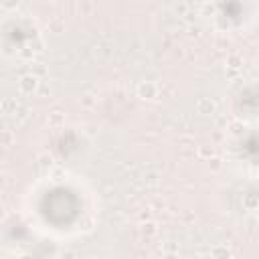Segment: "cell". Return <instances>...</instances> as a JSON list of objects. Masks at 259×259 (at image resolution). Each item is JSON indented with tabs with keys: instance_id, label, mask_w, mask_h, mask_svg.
Masks as SVG:
<instances>
[{
	"instance_id": "cell-1",
	"label": "cell",
	"mask_w": 259,
	"mask_h": 259,
	"mask_svg": "<svg viewBox=\"0 0 259 259\" xmlns=\"http://www.w3.org/2000/svg\"><path fill=\"white\" fill-rule=\"evenodd\" d=\"M22 217L40 237L69 243L89 235L99 217L93 186L77 174L59 172L36 178L22 196Z\"/></svg>"
},
{
	"instance_id": "cell-2",
	"label": "cell",
	"mask_w": 259,
	"mask_h": 259,
	"mask_svg": "<svg viewBox=\"0 0 259 259\" xmlns=\"http://www.w3.org/2000/svg\"><path fill=\"white\" fill-rule=\"evenodd\" d=\"M45 32L38 18L24 8H6L0 12V59L22 65L42 51Z\"/></svg>"
}]
</instances>
